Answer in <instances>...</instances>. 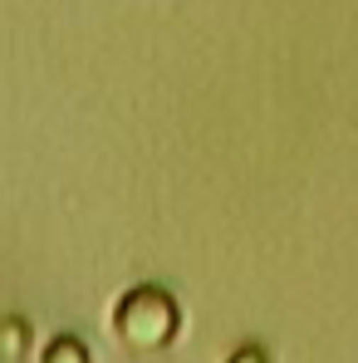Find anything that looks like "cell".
I'll return each mask as SVG.
<instances>
[{"mask_svg":"<svg viewBox=\"0 0 358 363\" xmlns=\"http://www.w3.org/2000/svg\"><path fill=\"white\" fill-rule=\"evenodd\" d=\"M5 349H10V354H20V349H25V324H20V319H10V324H5Z\"/></svg>","mask_w":358,"mask_h":363,"instance_id":"cell-4","label":"cell"},{"mask_svg":"<svg viewBox=\"0 0 358 363\" xmlns=\"http://www.w3.org/2000/svg\"><path fill=\"white\" fill-rule=\"evenodd\" d=\"M226 363H270V354H265L260 344H245V349H236Z\"/></svg>","mask_w":358,"mask_h":363,"instance_id":"cell-3","label":"cell"},{"mask_svg":"<svg viewBox=\"0 0 358 363\" xmlns=\"http://www.w3.org/2000/svg\"><path fill=\"white\" fill-rule=\"evenodd\" d=\"M113 334H118L128 349H162L172 344L181 329V309L172 304L167 290L157 285H133L118 304H113Z\"/></svg>","mask_w":358,"mask_h":363,"instance_id":"cell-1","label":"cell"},{"mask_svg":"<svg viewBox=\"0 0 358 363\" xmlns=\"http://www.w3.org/2000/svg\"><path fill=\"white\" fill-rule=\"evenodd\" d=\"M40 363H89V349H84L79 339H69V334H60V339H50V344H45V354H40Z\"/></svg>","mask_w":358,"mask_h":363,"instance_id":"cell-2","label":"cell"}]
</instances>
